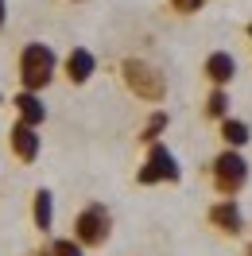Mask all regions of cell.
<instances>
[{
	"label": "cell",
	"instance_id": "6",
	"mask_svg": "<svg viewBox=\"0 0 252 256\" xmlns=\"http://www.w3.org/2000/svg\"><path fill=\"white\" fill-rule=\"evenodd\" d=\"M8 148H12V156H16L20 163H35L39 160V148H43V136H39V128L16 120L12 132H8Z\"/></svg>",
	"mask_w": 252,
	"mask_h": 256
},
{
	"label": "cell",
	"instance_id": "2",
	"mask_svg": "<svg viewBox=\"0 0 252 256\" xmlns=\"http://www.w3.org/2000/svg\"><path fill=\"white\" fill-rule=\"evenodd\" d=\"M58 74V54L50 43H28L20 50V86L32 90V94H43Z\"/></svg>",
	"mask_w": 252,
	"mask_h": 256
},
{
	"label": "cell",
	"instance_id": "7",
	"mask_svg": "<svg viewBox=\"0 0 252 256\" xmlns=\"http://www.w3.org/2000/svg\"><path fill=\"white\" fill-rule=\"evenodd\" d=\"M210 225L214 229H221V233H229V237H236V233H244V214H240V206H236V198H218L214 206H210Z\"/></svg>",
	"mask_w": 252,
	"mask_h": 256
},
{
	"label": "cell",
	"instance_id": "17",
	"mask_svg": "<svg viewBox=\"0 0 252 256\" xmlns=\"http://www.w3.org/2000/svg\"><path fill=\"white\" fill-rule=\"evenodd\" d=\"M4 16H8V4L0 0V28H4Z\"/></svg>",
	"mask_w": 252,
	"mask_h": 256
},
{
	"label": "cell",
	"instance_id": "18",
	"mask_svg": "<svg viewBox=\"0 0 252 256\" xmlns=\"http://www.w3.org/2000/svg\"><path fill=\"white\" fill-rule=\"evenodd\" d=\"M32 256H50V248H43V252H32Z\"/></svg>",
	"mask_w": 252,
	"mask_h": 256
},
{
	"label": "cell",
	"instance_id": "5",
	"mask_svg": "<svg viewBox=\"0 0 252 256\" xmlns=\"http://www.w3.org/2000/svg\"><path fill=\"white\" fill-rule=\"evenodd\" d=\"M182 178V167L174 160V152L167 144H152L148 156H144L140 171H136V182L140 186H156V182H178Z\"/></svg>",
	"mask_w": 252,
	"mask_h": 256
},
{
	"label": "cell",
	"instance_id": "8",
	"mask_svg": "<svg viewBox=\"0 0 252 256\" xmlns=\"http://www.w3.org/2000/svg\"><path fill=\"white\" fill-rule=\"evenodd\" d=\"M202 74L214 82V90H229V82L236 78V58L229 50H210L202 62Z\"/></svg>",
	"mask_w": 252,
	"mask_h": 256
},
{
	"label": "cell",
	"instance_id": "19",
	"mask_svg": "<svg viewBox=\"0 0 252 256\" xmlns=\"http://www.w3.org/2000/svg\"><path fill=\"white\" fill-rule=\"evenodd\" d=\"M248 39H252V24H248Z\"/></svg>",
	"mask_w": 252,
	"mask_h": 256
},
{
	"label": "cell",
	"instance_id": "14",
	"mask_svg": "<svg viewBox=\"0 0 252 256\" xmlns=\"http://www.w3.org/2000/svg\"><path fill=\"white\" fill-rule=\"evenodd\" d=\"M229 105H233V101H229V90H210V97H206V116L221 124V120L229 116Z\"/></svg>",
	"mask_w": 252,
	"mask_h": 256
},
{
	"label": "cell",
	"instance_id": "11",
	"mask_svg": "<svg viewBox=\"0 0 252 256\" xmlns=\"http://www.w3.org/2000/svg\"><path fill=\"white\" fill-rule=\"evenodd\" d=\"M32 218H35V229H39V233H50V225H54V194H50L47 186H39V190H35Z\"/></svg>",
	"mask_w": 252,
	"mask_h": 256
},
{
	"label": "cell",
	"instance_id": "15",
	"mask_svg": "<svg viewBox=\"0 0 252 256\" xmlns=\"http://www.w3.org/2000/svg\"><path fill=\"white\" fill-rule=\"evenodd\" d=\"M47 248H50V256H86V248L74 237H54Z\"/></svg>",
	"mask_w": 252,
	"mask_h": 256
},
{
	"label": "cell",
	"instance_id": "10",
	"mask_svg": "<svg viewBox=\"0 0 252 256\" xmlns=\"http://www.w3.org/2000/svg\"><path fill=\"white\" fill-rule=\"evenodd\" d=\"M12 105H16V112H20V120H24V124L39 128L43 120H47V105H43V97L32 94V90H20V94L12 97Z\"/></svg>",
	"mask_w": 252,
	"mask_h": 256
},
{
	"label": "cell",
	"instance_id": "4",
	"mask_svg": "<svg viewBox=\"0 0 252 256\" xmlns=\"http://www.w3.org/2000/svg\"><path fill=\"white\" fill-rule=\"evenodd\" d=\"M112 233V214L105 202H90V206L78 210V218H74V240H78L82 248H101Z\"/></svg>",
	"mask_w": 252,
	"mask_h": 256
},
{
	"label": "cell",
	"instance_id": "3",
	"mask_svg": "<svg viewBox=\"0 0 252 256\" xmlns=\"http://www.w3.org/2000/svg\"><path fill=\"white\" fill-rule=\"evenodd\" d=\"M210 178H214V190L221 198H236V194L248 186V160L236 152V148H225L214 156L210 163Z\"/></svg>",
	"mask_w": 252,
	"mask_h": 256
},
{
	"label": "cell",
	"instance_id": "16",
	"mask_svg": "<svg viewBox=\"0 0 252 256\" xmlns=\"http://www.w3.org/2000/svg\"><path fill=\"white\" fill-rule=\"evenodd\" d=\"M206 0H171V8L178 12V16H194V12H202Z\"/></svg>",
	"mask_w": 252,
	"mask_h": 256
},
{
	"label": "cell",
	"instance_id": "9",
	"mask_svg": "<svg viewBox=\"0 0 252 256\" xmlns=\"http://www.w3.org/2000/svg\"><path fill=\"white\" fill-rule=\"evenodd\" d=\"M62 70H66V82H74V86H86V82L97 74V54H94L90 47H74L70 54H66Z\"/></svg>",
	"mask_w": 252,
	"mask_h": 256
},
{
	"label": "cell",
	"instance_id": "12",
	"mask_svg": "<svg viewBox=\"0 0 252 256\" xmlns=\"http://www.w3.org/2000/svg\"><path fill=\"white\" fill-rule=\"evenodd\" d=\"M248 140H252L248 120H236V116H225V120H221V144L225 148H236V152H240Z\"/></svg>",
	"mask_w": 252,
	"mask_h": 256
},
{
	"label": "cell",
	"instance_id": "13",
	"mask_svg": "<svg viewBox=\"0 0 252 256\" xmlns=\"http://www.w3.org/2000/svg\"><path fill=\"white\" fill-rule=\"evenodd\" d=\"M167 124H171L167 109H152V116H148V120H144V128H140V140H144L148 148H152V144H163L159 136L167 132Z\"/></svg>",
	"mask_w": 252,
	"mask_h": 256
},
{
	"label": "cell",
	"instance_id": "1",
	"mask_svg": "<svg viewBox=\"0 0 252 256\" xmlns=\"http://www.w3.org/2000/svg\"><path fill=\"white\" fill-rule=\"evenodd\" d=\"M120 82H124V90L132 97H140L144 105H163L167 101V74L159 66H152L148 58L128 54L120 62Z\"/></svg>",
	"mask_w": 252,
	"mask_h": 256
}]
</instances>
